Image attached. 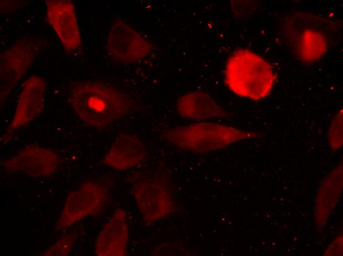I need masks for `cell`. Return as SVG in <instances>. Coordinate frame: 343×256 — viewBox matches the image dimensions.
<instances>
[{
	"mask_svg": "<svg viewBox=\"0 0 343 256\" xmlns=\"http://www.w3.org/2000/svg\"><path fill=\"white\" fill-rule=\"evenodd\" d=\"M135 196L145 222L153 221L168 211V203L166 202L165 193L151 183H138L135 187Z\"/></svg>",
	"mask_w": 343,
	"mask_h": 256,
	"instance_id": "cell-14",
	"label": "cell"
},
{
	"mask_svg": "<svg viewBox=\"0 0 343 256\" xmlns=\"http://www.w3.org/2000/svg\"><path fill=\"white\" fill-rule=\"evenodd\" d=\"M34 52L27 43L14 45L1 58L0 75L2 85L9 90L31 64Z\"/></svg>",
	"mask_w": 343,
	"mask_h": 256,
	"instance_id": "cell-12",
	"label": "cell"
},
{
	"mask_svg": "<svg viewBox=\"0 0 343 256\" xmlns=\"http://www.w3.org/2000/svg\"><path fill=\"white\" fill-rule=\"evenodd\" d=\"M128 227L126 214L118 209L101 232L96 244V254L99 256L127 255Z\"/></svg>",
	"mask_w": 343,
	"mask_h": 256,
	"instance_id": "cell-9",
	"label": "cell"
},
{
	"mask_svg": "<svg viewBox=\"0 0 343 256\" xmlns=\"http://www.w3.org/2000/svg\"><path fill=\"white\" fill-rule=\"evenodd\" d=\"M288 38L294 52L301 60L307 63L318 60L327 50L324 33L311 26H300L294 30Z\"/></svg>",
	"mask_w": 343,
	"mask_h": 256,
	"instance_id": "cell-11",
	"label": "cell"
},
{
	"mask_svg": "<svg viewBox=\"0 0 343 256\" xmlns=\"http://www.w3.org/2000/svg\"><path fill=\"white\" fill-rule=\"evenodd\" d=\"M177 109L183 117L195 120L225 116L222 108L202 92H193L182 96L178 102Z\"/></svg>",
	"mask_w": 343,
	"mask_h": 256,
	"instance_id": "cell-13",
	"label": "cell"
},
{
	"mask_svg": "<svg viewBox=\"0 0 343 256\" xmlns=\"http://www.w3.org/2000/svg\"><path fill=\"white\" fill-rule=\"evenodd\" d=\"M45 84L40 76L34 75L25 82L8 129L14 130L32 121L42 109Z\"/></svg>",
	"mask_w": 343,
	"mask_h": 256,
	"instance_id": "cell-8",
	"label": "cell"
},
{
	"mask_svg": "<svg viewBox=\"0 0 343 256\" xmlns=\"http://www.w3.org/2000/svg\"><path fill=\"white\" fill-rule=\"evenodd\" d=\"M105 199V191L100 184H83L72 192L66 201L60 223L62 227L68 225L99 211Z\"/></svg>",
	"mask_w": 343,
	"mask_h": 256,
	"instance_id": "cell-5",
	"label": "cell"
},
{
	"mask_svg": "<svg viewBox=\"0 0 343 256\" xmlns=\"http://www.w3.org/2000/svg\"><path fill=\"white\" fill-rule=\"evenodd\" d=\"M343 115L340 111L334 119L329 130V139L333 149H338L343 142Z\"/></svg>",
	"mask_w": 343,
	"mask_h": 256,
	"instance_id": "cell-15",
	"label": "cell"
},
{
	"mask_svg": "<svg viewBox=\"0 0 343 256\" xmlns=\"http://www.w3.org/2000/svg\"><path fill=\"white\" fill-rule=\"evenodd\" d=\"M107 50L110 58L118 62H137L149 53L151 45L139 33L122 22L110 28L107 40Z\"/></svg>",
	"mask_w": 343,
	"mask_h": 256,
	"instance_id": "cell-4",
	"label": "cell"
},
{
	"mask_svg": "<svg viewBox=\"0 0 343 256\" xmlns=\"http://www.w3.org/2000/svg\"><path fill=\"white\" fill-rule=\"evenodd\" d=\"M47 18L68 51L80 44L76 17L73 3L67 0H46Z\"/></svg>",
	"mask_w": 343,
	"mask_h": 256,
	"instance_id": "cell-6",
	"label": "cell"
},
{
	"mask_svg": "<svg viewBox=\"0 0 343 256\" xmlns=\"http://www.w3.org/2000/svg\"><path fill=\"white\" fill-rule=\"evenodd\" d=\"M59 163L57 155L38 146H30L7 160L5 165L12 170L21 171L32 177L50 175Z\"/></svg>",
	"mask_w": 343,
	"mask_h": 256,
	"instance_id": "cell-7",
	"label": "cell"
},
{
	"mask_svg": "<svg viewBox=\"0 0 343 256\" xmlns=\"http://www.w3.org/2000/svg\"><path fill=\"white\" fill-rule=\"evenodd\" d=\"M146 156L145 147L138 139L128 134L118 136L103 162L118 170L131 168L142 161Z\"/></svg>",
	"mask_w": 343,
	"mask_h": 256,
	"instance_id": "cell-10",
	"label": "cell"
},
{
	"mask_svg": "<svg viewBox=\"0 0 343 256\" xmlns=\"http://www.w3.org/2000/svg\"><path fill=\"white\" fill-rule=\"evenodd\" d=\"M259 136L257 133L214 123L178 127L165 134V136L176 145L194 150L222 147L239 140Z\"/></svg>",
	"mask_w": 343,
	"mask_h": 256,
	"instance_id": "cell-3",
	"label": "cell"
},
{
	"mask_svg": "<svg viewBox=\"0 0 343 256\" xmlns=\"http://www.w3.org/2000/svg\"><path fill=\"white\" fill-rule=\"evenodd\" d=\"M69 99L82 121L95 128L103 127L123 117L130 105L120 91L90 81L74 83Z\"/></svg>",
	"mask_w": 343,
	"mask_h": 256,
	"instance_id": "cell-1",
	"label": "cell"
},
{
	"mask_svg": "<svg viewBox=\"0 0 343 256\" xmlns=\"http://www.w3.org/2000/svg\"><path fill=\"white\" fill-rule=\"evenodd\" d=\"M275 76L270 64L259 55L246 49L235 51L229 58L225 81L237 95L258 100L272 90Z\"/></svg>",
	"mask_w": 343,
	"mask_h": 256,
	"instance_id": "cell-2",
	"label": "cell"
}]
</instances>
